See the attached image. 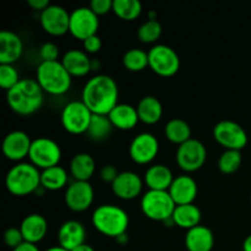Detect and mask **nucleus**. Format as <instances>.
<instances>
[{
	"label": "nucleus",
	"instance_id": "nucleus-3",
	"mask_svg": "<svg viewBox=\"0 0 251 251\" xmlns=\"http://www.w3.org/2000/svg\"><path fill=\"white\" fill-rule=\"evenodd\" d=\"M129 215L117 205H100L93 211L92 225L97 232L117 239L129 228Z\"/></svg>",
	"mask_w": 251,
	"mask_h": 251
},
{
	"label": "nucleus",
	"instance_id": "nucleus-18",
	"mask_svg": "<svg viewBox=\"0 0 251 251\" xmlns=\"http://www.w3.org/2000/svg\"><path fill=\"white\" fill-rule=\"evenodd\" d=\"M198 183H196L195 179L193 176L184 174V176L174 178L168 193L176 202V205L179 206L194 203L195 199L198 198Z\"/></svg>",
	"mask_w": 251,
	"mask_h": 251
},
{
	"label": "nucleus",
	"instance_id": "nucleus-16",
	"mask_svg": "<svg viewBox=\"0 0 251 251\" xmlns=\"http://www.w3.org/2000/svg\"><path fill=\"white\" fill-rule=\"evenodd\" d=\"M31 145L32 140L26 132L15 130L9 132L2 140V153L10 161L20 163L26 157H28Z\"/></svg>",
	"mask_w": 251,
	"mask_h": 251
},
{
	"label": "nucleus",
	"instance_id": "nucleus-31",
	"mask_svg": "<svg viewBox=\"0 0 251 251\" xmlns=\"http://www.w3.org/2000/svg\"><path fill=\"white\" fill-rule=\"evenodd\" d=\"M113 125L108 115L93 114L86 134L93 141H103L112 134Z\"/></svg>",
	"mask_w": 251,
	"mask_h": 251
},
{
	"label": "nucleus",
	"instance_id": "nucleus-42",
	"mask_svg": "<svg viewBox=\"0 0 251 251\" xmlns=\"http://www.w3.org/2000/svg\"><path fill=\"white\" fill-rule=\"evenodd\" d=\"M27 5L36 11H44L49 6L48 0H27Z\"/></svg>",
	"mask_w": 251,
	"mask_h": 251
},
{
	"label": "nucleus",
	"instance_id": "nucleus-37",
	"mask_svg": "<svg viewBox=\"0 0 251 251\" xmlns=\"http://www.w3.org/2000/svg\"><path fill=\"white\" fill-rule=\"evenodd\" d=\"M4 242L5 244H6V247L11 248L12 250L16 249L19 245H21L22 243L25 242V239L21 230H20V228H16V227L7 228L4 233Z\"/></svg>",
	"mask_w": 251,
	"mask_h": 251
},
{
	"label": "nucleus",
	"instance_id": "nucleus-30",
	"mask_svg": "<svg viewBox=\"0 0 251 251\" xmlns=\"http://www.w3.org/2000/svg\"><path fill=\"white\" fill-rule=\"evenodd\" d=\"M164 135L172 144H176L178 146L193 139L190 125L185 120L179 119V118L172 119L167 123L164 127Z\"/></svg>",
	"mask_w": 251,
	"mask_h": 251
},
{
	"label": "nucleus",
	"instance_id": "nucleus-5",
	"mask_svg": "<svg viewBox=\"0 0 251 251\" xmlns=\"http://www.w3.org/2000/svg\"><path fill=\"white\" fill-rule=\"evenodd\" d=\"M5 186L14 196H27L41 186V171L32 163L20 162L9 169Z\"/></svg>",
	"mask_w": 251,
	"mask_h": 251
},
{
	"label": "nucleus",
	"instance_id": "nucleus-11",
	"mask_svg": "<svg viewBox=\"0 0 251 251\" xmlns=\"http://www.w3.org/2000/svg\"><path fill=\"white\" fill-rule=\"evenodd\" d=\"M213 137L226 150L242 151L248 144V134L242 125L233 120H222L213 127Z\"/></svg>",
	"mask_w": 251,
	"mask_h": 251
},
{
	"label": "nucleus",
	"instance_id": "nucleus-49",
	"mask_svg": "<svg viewBox=\"0 0 251 251\" xmlns=\"http://www.w3.org/2000/svg\"><path fill=\"white\" fill-rule=\"evenodd\" d=\"M100 61H97V60H93V59H92V70H97V69L100 68Z\"/></svg>",
	"mask_w": 251,
	"mask_h": 251
},
{
	"label": "nucleus",
	"instance_id": "nucleus-44",
	"mask_svg": "<svg viewBox=\"0 0 251 251\" xmlns=\"http://www.w3.org/2000/svg\"><path fill=\"white\" fill-rule=\"evenodd\" d=\"M243 251H251V234L245 238L243 243Z\"/></svg>",
	"mask_w": 251,
	"mask_h": 251
},
{
	"label": "nucleus",
	"instance_id": "nucleus-35",
	"mask_svg": "<svg viewBox=\"0 0 251 251\" xmlns=\"http://www.w3.org/2000/svg\"><path fill=\"white\" fill-rule=\"evenodd\" d=\"M162 36V26L158 21L147 20L137 29V38L142 43L151 44L158 41Z\"/></svg>",
	"mask_w": 251,
	"mask_h": 251
},
{
	"label": "nucleus",
	"instance_id": "nucleus-46",
	"mask_svg": "<svg viewBox=\"0 0 251 251\" xmlns=\"http://www.w3.org/2000/svg\"><path fill=\"white\" fill-rule=\"evenodd\" d=\"M71 251H95V249H93L92 247H91V245H88V244H82V245H80V247H77L76 248V249H74V250H71Z\"/></svg>",
	"mask_w": 251,
	"mask_h": 251
},
{
	"label": "nucleus",
	"instance_id": "nucleus-26",
	"mask_svg": "<svg viewBox=\"0 0 251 251\" xmlns=\"http://www.w3.org/2000/svg\"><path fill=\"white\" fill-rule=\"evenodd\" d=\"M96 172V162L91 154L81 152L75 154L70 162V174L74 180L90 181Z\"/></svg>",
	"mask_w": 251,
	"mask_h": 251
},
{
	"label": "nucleus",
	"instance_id": "nucleus-12",
	"mask_svg": "<svg viewBox=\"0 0 251 251\" xmlns=\"http://www.w3.org/2000/svg\"><path fill=\"white\" fill-rule=\"evenodd\" d=\"M100 28L98 16L90 9V6L76 7L70 12V27L69 32L76 39L85 41L90 37L97 34Z\"/></svg>",
	"mask_w": 251,
	"mask_h": 251
},
{
	"label": "nucleus",
	"instance_id": "nucleus-17",
	"mask_svg": "<svg viewBox=\"0 0 251 251\" xmlns=\"http://www.w3.org/2000/svg\"><path fill=\"white\" fill-rule=\"evenodd\" d=\"M145 181L134 172H122L112 184V191L118 199L130 201L141 194Z\"/></svg>",
	"mask_w": 251,
	"mask_h": 251
},
{
	"label": "nucleus",
	"instance_id": "nucleus-8",
	"mask_svg": "<svg viewBox=\"0 0 251 251\" xmlns=\"http://www.w3.org/2000/svg\"><path fill=\"white\" fill-rule=\"evenodd\" d=\"M93 113L82 100H71L61 112V125L71 135L86 134L92 120Z\"/></svg>",
	"mask_w": 251,
	"mask_h": 251
},
{
	"label": "nucleus",
	"instance_id": "nucleus-34",
	"mask_svg": "<svg viewBox=\"0 0 251 251\" xmlns=\"http://www.w3.org/2000/svg\"><path fill=\"white\" fill-rule=\"evenodd\" d=\"M242 166V152L226 150L218 159V169L223 174H233Z\"/></svg>",
	"mask_w": 251,
	"mask_h": 251
},
{
	"label": "nucleus",
	"instance_id": "nucleus-2",
	"mask_svg": "<svg viewBox=\"0 0 251 251\" xmlns=\"http://www.w3.org/2000/svg\"><path fill=\"white\" fill-rule=\"evenodd\" d=\"M6 100L12 112L27 117L41 109L43 105L44 92L37 80L21 78L16 86L7 91Z\"/></svg>",
	"mask_w": 251,
	"mask_h": 251
},
{
	"label": "nucleus",
	"instance_id": "nucleus-6",
	"mask_svg": "<svg viewBox=\"0 0 251 251\" xmlns=\"http://www.w3.org/2000/svg\"><path fill=\"white\" fill-rule=\"evenodd\" d=\"M140 207L149 220L164 223L172 218L176 205L168 191L149 190L141 198Z\"/></svg>",
	"mask_w": 251,
	"mask_h": 251
},
{
	"label": "nucleus",
	"instance_id": "nucleus-38",
	"mask_svg": "<svg viewBox=\"0 0 251 251\" xmlns=\"http://www.w3.org/2000/svg\"><path fill=\"white\" fill-rule=\"evenodd\" d=\"M42 61H59V47L53 42H46L39 48Z\"/></svg>",
	"mask_w": 251,
	"mask_h": 251
},
{
	"label": "nucleus",
	"instance_id": "nucleus-21",
	"mask_svg": "<svg viewBox=\"0 0 251 251\" xmlns=\"http://www.w3.org/2000/svg\"><path fill=\"white\" fill-rule=\"evenodd\" d=\"M20 230L24 235L25 242L31 244H38L44 239L48 232V222L39 213H31L22 220Z\"/></svg>",
	"mask_w": 251,
	"mask_h": 251
},
{
	"label": "nucleus",
	"instance_id": "nucleus-24",
	"mask_svg": "<svg viewBox=\"0 0 251 251\" xmlns=\"http://www.w3.org/2000/svg\"><path fill=\"white\" fill-rule=\"evenodd\" d=\"M215 235L206 226H198L188 230L185 235V247L188 251H212Z\"/></svg>",
	"mask_w": 251,
	"mask_h": 251
},
{
	"label": "nucleus",
	"instance_id": "nucleus-25",
	"mask_svg": "<svg viewBox=\"0 0 251 251\" xmlns=\"http://www.w3.org/2000/svg\"><path fill=\"white\" fill-rule=\"evenodd\" d=\"M174 180L173 173L164 164H153L146 171L144 181L149 190L168 191Z\"/></svg>",
	"mask_w": 251,
	"mask_h": 251
},
{
	"label": "nucleus",
	"instance_id": "nucleus-50",
	"mask_svg": "<svg viewBox=\"0 0 251 251\" xmlns=\"http://www.w3.org/2000/svg\"><path fill=\"white\" fill-rule=\"evenodd\" d=\"M250 202H251V196H250Z\"/></svg>",
	"mask_w": 251,
	"mask_h": 251
},
{
	"label": "nucleus",
	"instance_id": "nucleus-40",
	"mask_svg": "<svg viewBox=\"0 0 251 251\" xmlns=\"http://www.w3.org/2000/svg\"><path fill=\"white\" fill-rule=\"evenodd\" d=\"M83 44V50L87 54H96L102 48V39L100 36L95 34V36L90 37V38L85 39L82 42Z\"/></svg>",
	"mask_w": 251,
	"mask_h": 251
},
{
	"label": "nucleus",
	"instance_id": "nucleus-13",
	"mask_svg": "<svg viewBox=\"0 0 251 251\" xmlns=\"http://www.w3.org/2000/svg\"><path fill=\"white\" fill-rule=\"evenodd\" d=\"M64 200L69 210L74 212H83L91 207L95 200L93 186L90 181L74 180L66 186Z\"/></svg>",
	"mask_w": 251,
	"mask_h": 251
},
{
	"label": "nucleus",
	"instance_id": "nucleus-48",
	"mask_svg": "<svg viewBox=\"0 0 251 251\" xmlns=\"http://www.w3.org/2000/svg\"><path fill=\"white\" fill-rule=\"evenodd\" d=\"M46 251H69V250L64 249V248H61L60 245H58V247H51V248H49V249H47Z\"/></svg>",
	"mask_w": 251,
	"mask_h": 251
},
{
	"label": "nucleus",
	"instance_id": "nucleus-39",
	"mask_svg": "<svg viewBox=\"0 0 251 251\" xmlns=\"http://www.w3.org/2000/svg\"><path fill=\"white\" fill-rule=\"evenodd\" d=\"M90 9L97 16H102L113 11V1L112 0H92L90 2Z\"/></svg>",
	"mask_w": 251,
	"mask_h": 251
},
{
	"label": "nucleus",
	"instance_id": "nucleus-20",
	"mask_svg": "<svg viewBox=\"0 0 251 251\" xmlns=\"http://www.w3.org/2000/svg\"><path fill=\"white\" fill-rule=\"evenodd\" d=\"M24 43L19 34L11 31L0 32V64L12 65L21 58Z\"/></svg>",
	"mask_w": 251,
	"mask_h": 251
},
{
	"label": "nucleus",
	"instance_id": "nucleus-15",
	"mask_svg": "<svg viewBox=\"0 0 251 251\" xmlns=\"http://www.w3.org/2000/svg\"><path fill=\"white\" fill-rule=\"evenodd\" d=\"M42 28L50 36L60 37L69 32L70 27V14L68 10L59 5H49L39 16Z\"/></svg>",
	"mask_w": 251,
	"mask_h": 251
},
{
	"label": "nucleus",
	"instance_id": "nucleus-10",
	"mask_svg": "<svg viewBox=\"0 0 251 251\" xmlns=\"http://www.w3.org/2000/svg\"><path fill=\"white\" fill-rule=\"evenodd\" d=\"M206 158H207V151L205 145L196 139H190L189 141L184 142L176 150V163L186 173H193L202 168Z\"/></svg>",
	"mask_w": 251,
	"mask_h": 251
},
{
	"label": "nucleus",
	"instance_id": "nucleus-45",
	"mask_svg": "<svg viewBox=\"0 0 251 251\" xmlns=\"http://www.w3.org/2000/svg\"><path fill=\"white\" fill-rule=\"evenodd\" d=\"M118 242V244L120 245H126L127 242H129V237H127V234L125 233V234H122L120 237H118L117 239H115Z\"/></svg>",
	"mask_w": 251,
	"mask_h": 251
},
{
	"label": "nucleus",
	"instance_id": "nucleus-14",
	"mask_svg": "<svg viewBox=\"0 0 251 251\" xmlns=\"http://www.w3.org/2000/svg\"><path fill=\"white\" fill-rule=\"evenodd\" d=\"M159 142L151 132H141L132 139L129 147L130 158L137 164H149L157 157Z\"/></svg>",
	"mask_w": 251,
	"mask_h": 251
},
{
	"label": "nucleus",
	"instance_id": "nucleus-47",
	"mask_svg": "<svg viewBox=\"0 0 251 251\" xmlns=\"http://www.w3.org/2000/svg\"><path fill=\"white\" fill-rule=\"evenodd\" d=\"M147 17H149V20H151V21H157V14L154 11H152V10H150L149 14H147Z\"/></svg>",
	"mask_w": 251,
	"mask_h": 251
},
{
	"label": "nucleus",
	"instance_id": "nucleus-43",
	"mask_svg": "<svg viewBox=\"0 0 251 251\" xmlns=\"http://www.w3.org/2000/svg\"><path fill=\"white\" fill-rule=\"evenodd\" d=\"M12 251H41V250L38 249V247H37L36 244H31V243L24 242L21 245H19L16 249H14Z\"/></svg>",
	"mask_w": 251,
	"mask_h": 251
},
{
	"label": "nucleus",
	"instance_id": "nucleus-4",
	"mask_svg": "<svg viewBox=\"0 0 251 251\" xmlns=\"http://www.w3.org/2000/svg\"><path fill=\"white\" fill-rule=\"evenodd\" d=\"M36 80L43 92L50 96L65 95L73 83V77L61 61H42L37 66Z\"/></svg>",
	"mask_w": 251,
	"mask_h": 251
},
{
	"label": "nucleus",
	"instance_id": "nucleus-29",
	"mask_svg": "<svg viewBox=\"0 0 251 251\" xmlns=\"http://www.w3.org/2000/svg\"><path fill=\"white\" fill-rule=\"evenodd\" d=\"M69 176L66 169L55 166L41 171V186L47 191H58L68 185Z\"/></svg>",
	"mask_w": 251,
	"mask_h": 251
},
{
	"label": "nucleus",
	"instance_id": "nucleus-32",
	"mask_svg": "<svg viewBox=\"0 0 251 251\" xmlns=\"http://www.w3.org/2000/svg\"><path fill=\"white\" fill-rule=\"evenodd\" d=\"M113 12L124 21H134L141 15L142 5L137 0H113Z\"/></svg>",
	"mask_w": 251,
	"mask_h": 251
},
{
	"label": "nucleus",
	"instance_id": "nucleus-22",
	"mask_svg": "<svg viewBox=\"0 0 251 251\" xmlns=\"http://www.w3.org/2000/svg\"><path fill=\"white\" fill-rule=\"evenodd\" d=\"M61 64L71 77H82L92 70V59L88 54L80 49H70L61 58Z\"/></svg>",
	"mask_w": 251,
	"mask_h": 251
},
{
	"label": "nucleus",
	"instance_id": "nucleus-41",
	"mask_svg": "<svg viewBox=\"0 0 251 251\" xmlns=\"http://www.w3.org/2000/svg\"><path fill=\"white\" fill-rule=\"evenodd\" d=\"M100 176L103 181L113 184V181H114L115 179H117V176H119V172L117 171V168H115L113 164H105V166H103L102 169H100Z\"/></svg>",
	"mask_w": 251,
	"mask_h": 251
},
{
	"label": "nucleus",
	"instance_id": "nucleus-28",
	"mask_svg": "<svg viewBox=\"0 0 251 251\" xmlns=\"http://www.w3.org/2000/svg\"><path fill=\"white\" fill-rule=\"evenodd\" d=\"M174 223L176 227L183 228V229L190 230L193 228L200 226L201 222V211L194 203L189 205H179L174 210L173 216Z\"/></svg>",
	"mask_w": 251,
	"mask_h": 251
},
{
	"label": "nucleus",
	"instance_id": "nucleus-33",
	"mask_svg": "<svg viewBox=\"0 0 251 251\" xmlns=\"http://www.w3.org/2000/svg\"><path fill=\"white\" fill-rule=\"evenodd\" d=\"M123 65L126 70L139 73L149 66V53L140 48H132L123 56Z\"/></svg>",
	"mask_w": 251,
	"mask_h": 251
},
{
	"label": "nucleus",
	"instance_id": "nucleus-7",
	"mask_svg": "<svg viewBox=\"0 0 251 251\" xmlns=\"http://www.w3.org/2000/svg\"><path fill=\"white\" fill-rule=\"evenodd\" d=\"M29 163L39 171L59 166L61 159V149L54 140L49 137H38L32 140L28 153Z\"/></svg>",
	"mask_w": 251,
	"mask_h": 251
},
{
	"label": "nucleus",
	"instance_id": "nucleus-27",
	"mask_svg": "<svg viewBox=\"0 0 251 251\" xmlns=\"http://www.w3.org/2000/svg\"><path fill=\"white\" fill-rule=\"evenodd\" d=\"M137 114H139L140 122L147 125H153L161 120L163 115V107L159 102L158 98L153 96H146L141 98L137 103Z\"/></svg>",
	"mask_w": 251,
	"mask_h": 251
},
{
	"label": "nucleus",
	"instance_id": "nucleus-23",
	"mask_svg": "<svg viewBox=\"0 0 251 251\" xmlns=\"http://www.w3.org/2000/svg\"><path fill=\"white\" fill-rule=\"evenodd\" d=\"M113 127L126 131V130L134 129L140 122L139 114H137L136 107L126 104V103H119L112 109L108 114Z\"/></svg>",
	"mask_w": 251,
	"mask_h": 251
},
{
	"label": "nucleus",
	"instance_id": "nucleus-19",
	"mask_svg": "<svg viewBox=\"0 0 251 251\" xmlns=\"http://www.w3.org/2000/svg\"><path fill=\"white\" fill-rule=\"evenodd\" d=\"M86 229L78 221H66L58 230L59 245L64 249L71 251L80 245L85 244Z\"/></svg>",
	"mask_w": 251,
	"mask_h": 251
},
{
	"label": "nucleus",
	"instance_id": "nucleus-36",
	"mask_svg": "<svg viewBox=\"0 0 251 251\" xmlns=\"http://www.w3.org/2000/svg\"><path fill=\"white\" fill-rule=\"evenodd\" d=\"M21 81L19 73L15 69L14 65H7V64H0V86L5 91L11 90L14 86Z\"/></svg>",
	"mask_w": 251,
	"mask_h": 251
},
{
	"label": "nucleus",
	"instance_id": "nucleus-1",
	"mask_svg": "<svg viewBox=\"0 0 251 251\" xmlns=\"http://www.w3.org/2000/svg\"><path fill=\"white\" fill-rule=\"evenodd\" d=\"M81 98L93 114L108 115L115 105L119 104V87L114 78L100 74L85 83Z\"/></svg>",
	"mask_w": 251,
	"mask_h": 251
},
{
	"label": "nucleus",
	"instance_id": "nucleus-9",
	"mask_svg": "<svg viewBox=\"0 0 251 251\" xmlns=\"http://www.w3.org/2000/svg\"><path fill=\"white\" fill-rule=\"evenodd\" d=\"M149 68L158 76L171 77L180 69V59L169 46L156 44L149 50Z\"/></svg>",
	"mask_w": 251,
	"mask_h": 251
}]
</instances>
